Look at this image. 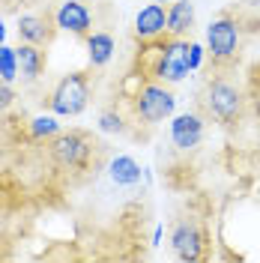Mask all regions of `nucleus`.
Returning <instances> with one entry per match:
<instances>
[{
  "instance_id": "0eeeda50",
  "label": "nucleus",
  "mask_w": 260,
  "mask_h": 263,
  "mask_svg": "<svg viewBox=\"0 0 260 263\" xmlns=\"http://www.w3.org/2000/svg\"><path fill=\"white\" fill-rule=\"evenodd\" d=\"M57 18L54 12H27V15L18 18L15 33L21 42H30V45H39V48H48L57 36Z\"/></svg>"
},
{
  "instance_id": "9b49d317",
  "label": "nucleus",
  "mask_w": 260,
  "mask_h": 263,
  "mask_svg": "<svg viewBox=\"0 0 260 263\" xmlns=\"http://www.w3.org/2000/svg\"><path fill=\"white\" fill-rule=\"evenodd\" d=\"M18 75L24 84L39 81V75L45 72V48L39 45H30V42H18Z\"/></svg>"
},
{
  "instance_id": "39448f33",
  "label": "nucleus",
  "mask_w": 260,
  "mask_h": 263,
  "mask_svg": "<svg viewBox=\"0 0 260 263\" xmlns=\"http://www.w3.org/2000/svg\"><path fill=\"white\" fill-rule=\"evenodd\" d=\"M90 72H69L54 84L48 96V111L54 117H78L90 105Z\"/></svg>"
},
{
  "instance_id": "dca6fc26",
  "label": "nucleus",
  "mask_w": 260,
  "mask_h": 263,
  "mask_svg": "<svg viewBox=\"0 0 260 263\" xmlns=\"http://www.w3.org/2000/svg\"><path fill=\"white\" fill-rule=\"evenodd\" d=\"M0 78L9 84L18 78V54L9 45H0Z\"/></svg>"
},
{
  "instance_id": "4be33fe9",
  "label": "nucleus",
  "mask_w": 260,
  "mask_h": 263,
  "mask_svg": "<svg viewBox=\"0 0 260 263\" xmlns=\"http://www.w3.org/2000/svg\"><path fill=\"white\" fill-rule=\"evenodd\" d=\"M0 257H6V251H0Z\"/></svg>"
},
{
  "instance_id": "f03ea898",
  "label": "nucleus",
  "mask_w": 260,
  "mask_h": 263,
  "mask_svg": "<svg viewBox=\"0 0 260 263\" xmlns=\"http://www.w3.org/2000/svg\"><path fill=\"white\" fill-rule=\"evenodd\" d=\"M245 108H248V99L236 81H230L225 75L207 78L203 90H200V114L207 120L218 123L221 129H233L243 123Z\"/></svg>"
},
{
  "instance_id": "f8f14e48",
  "label": "nucleus",
  "mask_w": 260,
  "mask_h": 263,
  "mask_svg": "<svg viewBox=\"0 0 260 263\" xmlns=\"http://www.w3.org/2000/svg\"><path fill=\"white\" fill-rule=\"evenodd\" d=\"M195 27V3L192 0H174L168 6V33L171 36H189Z\"/></svg>"
},
{
  "instance_id": "1a4fd4ad",
  "label": "nucleus",
  "mask_w": 260,
  "mask_h": 263,
  "mask_svg": "<svg viewBox=\"0 0 260 263\" xmlns=\"http://www.w3.org/2000/svg\"><path fill=\"white\" fill-rule=\"evenodd\" d=\"M171 141L182 153L195 149L203 141V114L200 111H189V114L174 117V123H171Z\"/></svg>"
},
{
  "instance_id": "f3484780",
  "label": "nucleus",
  "mask_w": 260,
  "mask_h": 263,
  "mask_svg": "<svg viewBox=\"0 0 260 263\" xmlns=\"http://www.w3.org/2000/svg\"><path fill=\"white\" fill-rule=\"evenodd\" d=\"M99 129L102 132H114V135H126V123H123V117L117 114V111H102L99 117Z\"/></svg>"
},
{
  "instance_id": "9d476101",
  "label": "nucleus",
  "mask_w": 260,
  "mask_h": 263,
  "mask_svg": "<svg viewBox=\"0 0 260 263\" xmlns=\"http://www.w3.org/2000/svg\"><path fill=\"white\" fill-rule=\"evenodd\" d=\"M162 33H168V9H164V3H150L135 15V36L141 42L144 39H156Z\"/></svg>"
},
{
  "instance_id": "6ab92c4d",
  "label": "nucleus",
  "mask_w": 260,
  "mask_h": 263,
  "mask_svg": "<svg viewBox=\"0 0 260 263\" xmlns=\"http://www.w3.org/2000/svg\"><path fill=\"white\" fill-rule=\"evenodd\" d=\"M185 63H189V72L200 69V63H203V48H200L197 42H189V51H185Z\"/></svg>"
},
{
  "instance_id": "6e6552de",
  "label": "nucleus",
  "mask_w": 260,
  "mask_h": 263,
  "mask_svg": "<svg viewBox=\"0 0 260 263\" xmlns=\"http://www.w3.org/2000/svg\"><path fill=\"white\" fill-rule=\"evenodd\" d=\"M54 18H57V27L78 39H87L93 33V12L84 0H63L57 9H54Z\"/></svg>"
},
{
  "instance_id": "423d86ee",
  "label": "nucleus",
  "mask_w": 260,
  "mask_h": 263,
  "mask_svg": "<svg viewBox=\"0 0 260 263\" xmlns=\"http://www.w3.org/2000/svg\"><path fill=\"white\" fill-rule=\"evenodd\" d=\"M171 248L179 260H203L207 257V230L203 224L192 218V215H182L174 221L171 228Z\"/></svg>"
},
{
  "instance_id": "412c9836",
  "label": "nucleus",
  "mask_w": 260,
  "mask_h": 263,
  "mask_svg": "<svg viewBox=\"0 0 260 263\" xmlns=\"http://www.w3.org/2000/svg\"><path fill=\"white\" fill-rule=\"evenodd\" d=\"M156 3H171V0H156Z\"/></svg>"
},
{
  "instance_id": "aec40b11",
  "label": "nucleus",
  "mask_w": 260,
  "mask_h": 263,
  "mask_svg": "<svg viewBox=\"0 0 260 263\" xmlns=\"http://www.w3.org/2000/svg\"><path fill=\"white\" fill-rule=\"evenodd\" d=\"M3 39H6V27H3V18H0V45H3Z\"/></svg>"
},
{
  "instance_id": "7ed1b4c3",
  "label": "nucleus",
  "mask_w": 260,
  "mask_h": 263,
  "mask_svg": "<svg viewBox=\"0 0 260 263\" xmlns=\"http://www.w3.org/2000/svg\"><path fill=\"white\" fill-rule=\"evenodd\" d=\"M129 108L132 117L144 126H156L168 117H174V108H177V96L171 90V84L156 81V78H146L141 81V87L129 96Z\"/></svg>"
},
{
  "instance_id": "a211bd4d",
  "label": "nucleus",
  "mask_w": 260,
  "mask_h": 263,
  "mask_svg": "<svg viewBox=\"0 0 260 263\" xmlns=\"http://www.w3.org/2000/svg\"><path fill=\"white\" fill-rule=\"evenodd\" d=\"M12 105H15V90H12V84H9V81H3V78H0V114H3V111H9Z\"/></svg>"
},
{
  "instance_id": "20e7f679",
  "label": "nucleus",
  "mask_w": 260,
  "mask_h": 263,
  "mask_svg": "<svg viewBox=\"0 0 260 263\" xmlns=\"http://www.w3.org/2000/svg\"><path fill=\"white\" fill-rule=\"evenodd\" d=\"M243 48V24L236 15H218L207 27V54L215 69H228L239 60Z\"/></svg>"
},
{
  "instance_id": "2eb2a0df",
  "label": "nucleus",
  "mask_w": 260,
  "mask_h": 263,
  "mask_svg": "<svg viewBox=\"0 0 260 263\" xmlns=\"http://www.w3.org/2000/svg\"><path fill=\"white\" fill-rule=\"evenodd\" d=\"M60 132V123L54 120V114L48 117H33L30 123H27V135H30L33 141H48Z\"/></svg>"
},
{
  "instance_id": "ddd939ff",
  "label": "nucleus",
  "mask_w": 260,
  "mask_h": 263,
  "mask_svg": "<svg viewBox=\"0 0 260 263\" xmlns=\"http://www.w3.org/2000/svg\"><path fill=\"white\" fill-rule=\"evenodd\" d=\"M114 51H117V42H114L111 33L96 30V33L87 36V57H90V66H93V69H102V66L111 63Z\"/></svg>"
},
{
  "instance_id": "4468645a",
  "label": "nucleus",
  "mask_w": 260,
  "mask_h": 263,
  "mask_svg": "<svg viewBox=\"0 0 260 263\" xmlns=\"http://www.w3.org/2000/svg\"><path fill=\"white\" fill-rule=\"evenodd\" d=\"M108 177L114 185H123V189H132L141 182V164L135 162L132 156H114L108 162Z\"/></svg>"
},
{
  "instance_id": "f257e3e1",
  "label": "nucleus",
  "mask_w": 260,
  "mask_h": 263,
  "mask_svg": "<svg viewBox=\"0 0 260 263\" xmlns=\"http://www.w3.org/2000/svg\"><path fill=\"white\" fill-rule=\"evenodd\" d=\"M45 153H48V162L63 174H96L105 164L108 147L102 138L87 129H60L54 138L45 141Z\"/></svg>"
}]
</instances>
